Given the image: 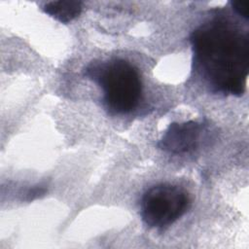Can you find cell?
Returning <instances> with one entry per match:
<instances>
[{"label": "cell", "mask_w": 249, "mask_h": 249, "mask_svg": "<svg viewBox=\"0 0 249 249\" xmlns=\"http://www.w3.org/2000/svg\"><path fill=\"white\" fill-rule=\"evenodd\" d=\"M45 192H46V190L44 188H42V187H35L32 190H30L29 193L27 194L28 196H29L28 199H33L35 197H38L40 195L45 194Z\"/></svg>", "instance_id": "obj_7"}, {"label": "cell", "mask_w": 249, "mask_h": 249, "mask_svg": "<svg viewBox=\"0 0 249 249\" xmlns=\"http://www.w3.org/2000/svg\"><path fill=\"white\" fill-rule=\"evenodd\" d=\"M190 203V196L183 188L168 183L158 184L143 194L140 214L148 227L160 229L184 215Z\"/></svg>", "instance_id": "obj_3"}, {"label": "cell", "mask_w": 249, "mask_h": 249, "mask_svg": "<svg viewBox=\"0 0 249 249\" xmlns=\"http://www.w3.org/2000/svg\"><path fill=\"white\" fill-rule=\"evenodd\" d=\"M190 42L195 69L215 92L240 96L249 71V36L223 17L196 28Z\"/></svg>", "instance_id": "obj_1"}, {"label": "cell", "mask_w": 249, "mask_h": 249, "mask_svg": "<svg viewBox=\"0 0 249 249\" xmlns=\"http://www.w3.org/2000/svg\"><path fill=\"white\" fill-rule=\"evenodd\" d=\"M231 7L234 12L245 19H248L249 1H231Z\"/></svg>", "instance_id": "obj_6"}, {"label": "cell", "mask_w": 249, "mask_h": 249, "mask_svg": "<svg viewBox=\"0 0 249 249\" xmlns=\"http://www.w3.org/2000/svg\"><path fill=\"white\" fill-rule=\"evenodd\" d=\"M86 75L103 89L107 107L118 114L134 110L142 96V81L138 69L124 59H112L91 64Z\"/></svg>", "instance_id": "obj_2"}, {"label": "cell", "mask_w": 249, "mask_h": 249, "mask_svg": "<svg viewBox=\"0 0 249 249\" xmlns=\"http://www.w3.org/2000/svg\"><path fill=\"white\" fill-rule=\"evenodd\" d=\"M83 10V2L77 0H59L47 2L43 11L62 23H68L75 19Z\"/></svg>", "instance_id": "obj_5"}, {"label": "cell", "mask_w": 249, "mask_h": 249, "mask_svg": "<svg viewBox=\"0 0 249 249\" xmlns=\"http://www.w3.org/2000/svg\"><path fill=\"white\" fill-rule=\"evenodd\" d=\"M202 133L201 124L189 121L173 123L163 133L158 147L171 154H185L197 148Z\"/></svg>", "instance_id": "obj_4"}]
</instances>
